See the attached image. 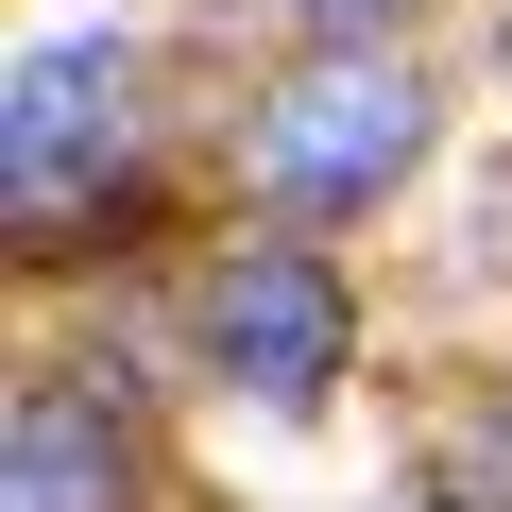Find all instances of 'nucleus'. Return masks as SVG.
I'll use <instances>...</instances> for the list:
<instances>
[{"label": "nucleus", "instance_id": "obj_1", "mask_svg": "<svg viewBox=\"0 0 512 512\" xmlns=\"http://www.w3.org/2000/svg\"><path fill=\"white\" fill-rule=\"evenodd\" d=\"M120 154H137V52L120 35H35L18 86H0V222L52 256L120 188Z\"/></svg>", "mask_w": 512, "mask_h": 512}, {"label": "nucleus", "instance_id": "obj_5", "mask_svg": "<svg viewBox=\"0 0 512 512\" xmlns=\"http://www.w3.org/2000/svg\"><path fill=\"white\" fill-rule=\"evenodd\" d=\"M444 495H461V512H512V410H478V427L444 444Z\"/></svg>", "mask_w": 512, "mask_h": 512}, {"label": "nucleus", "instance_id": "obj_2", "mask_svg": "<svg viewBox=\"0 0 512 512\" xmlns=\"http://www.w3.org/2000/svg\"><path fill=\"white\" fill-rule=\"evenodd\" d=\"M410 154H427V69L376 52V35L308 52L274 103H256V188H274V205H376Z\"/></svg>", "mask_w": 512, "mask_h": 512}, {"label": "nucleus", "instance_id": "obj_7", "mask_svg": "<svg viewBox=\"0 0 512 512\" xmlns=\"http://www.w3.org/2000/svg\"><path fill=\"white\" fill-rule=\"evenodd\" d=\"M495 52H512V0H495Z\"/></svg>", "mask_w": 512, "mask_h": 512}, {"label": "nucleus", "instance_id": "obj_6", "mask_svg": "<svg viewBox=\"0 0 512 512\" xmlns=\"http://www.w3.org/2000/svg\"><path fill=\"white\" fill-rule=\"evenodd\" d=\"M291 18H308V35L342 52V35H393V18H410V0H291Z\"/></svg>", "mask_w": 512, "mask_h": 512}, {"label": "nucleus", "instance_id": "obj_4", "mask_svg": "<svg viewBox=\"0 0 512 512\" xmlns=\"http://www.w3.org/2000/svg\"><path fill=\"white\" fill-rule=\"evenodd\" d=\"M0 512H137V461H120L103 393H69V376L18 393V427H0Z\"/></svg>", "mask_w": 512, "mask_h": 512}, {"label": "nucleus", "instance_id": "obj_3", "mask_svg": "<svg viewBox=\"0 0 512 512\" xmlns=\"http://www.w3.org/2000/svg\"><path fill=\"white\" fill-rule=\"evenodd\" d=\"M342 342H359V308H342V274H325L308 239H239L222 274H205V359L256 410H325L342 393Z\"/></svg>", "mask_w": 512, "mask_h": 512}]
</instances>
